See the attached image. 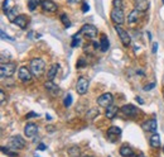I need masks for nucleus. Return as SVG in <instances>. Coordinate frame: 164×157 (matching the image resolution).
I'll return each instance as SVG.
<instances>
[{
	"mask_svg": "<svg viewBox=\"0 0 164 157\" xmlns=\"http://www.w3.org/2000/svg\"><path fill=\"white\" fill-rule=\"evenodd\" d=\"M29 69L33 74V76L35 77H40L44 74V69H46V63L42 58H33L29 63Z\"/></svg>",
	"mask_w": 164,
	"mask_h": 157,
	"instance_id": "1",
	"label": "nucleus"
},
{
	"mask_svg": "<svg viewBox=\"0 0 164 157\" xmlns=\"http://www.w3.org/2000/svg\"><path fill=\"white\" fill-rule=\"evenodd\" d=\"M15 71H17V65L14 62L2 63V67H0V74H2V77L3 78L13 76Z\"/></svg>",
	"mask_w": 164,
	"mask_h": 157,
	"instance_id": "2",
	"label": "nucleus"
},
{
	"mask_svg": "<svg viewBox=\"0 0 164 157\" xmlns=\"http://www.w3.org/2000/svg\"><path fill=\"white\" fill-rule=\"evenodd\" d=\"M88 85H90V81L87 80L86 77H84V76L78 77L77 84H76V90H77V93H78L80 95H85V94L87 93V90H88Z\"/></svg>",
	"mask_w": 164,
	"mask_h": 157,
	"instance_id": "3",
	"label": "nucleus"
},
{
	"mask_svg": "<svg viewBox=\"0 0 164 157\" xmlns=\"http://www.w3.org/2000/svg\"><path fill=\"white\" fill-rule=\"evenodd\" d=\"M110 18H111V20L115 23V25H120V24H122V23H124V20H125L124 11H122V9L114 8V10H111Z\"/></svg>",
	"mask_w": 164,
	"mask_h": 157,
	"instance_id": "4",
	"label": "nucleus"
},
{
	"mask_svg": "<svg viewBox=\"0 0 164 157\" xmlns=\"http://www.w3.org/2000/svg\"><path fill=\"white\" fill-rule=\"evenodd\" d=\"M32 76H33V74H32L31 69L25 67V66H22L19 69V71H18V78L22 83H29V81H32Z\"/></svg>",
	"mask_w": 164,
	"mask_h": 157,
	"instance_id": "5",
	"label": "nucleus"
},
{
	"mask_svg": "<svg viewBox=\"0 0 164 157\" xmlns=\"http://www.w3.org/2000/svg\"><path fill=\"white\" fill-rule=\"evenodd\" d=\"M113 101H114V96L110 93H105L97 98V104L102 108H107V107L113 105Z\"/></svg>",
	"mask_w": 164,
	"mask_h": 157,
	"instance_id": "6",
	"label": "nucleus"
},
{
	"mask_svg": "<svg viewBox=\"0 0 164 157\" xmlns=\"http://www.w3.org/2000/svg\"><path fill=\"white\" fill-rule=\"evenodd\" d=\"M115 31L117 32V34H119V37H120V41L122 42V45L126 46V47L130 46V43H131V38H130L128 31L122 29V28L120 27V25H115Z\"/></svg>",
	"mask_w": 164,
	"mask_h": 157,
	"instance_id": "7",
	"label": "nucleus"
},
{
	"mask_svg": "<svg viewBox=\"0 0 164 157\" xmlns=\"http://www.w3.org/2000/svg\"><path fill=\"white\" fill-rule=\"evenodd\" d=\"M9 145L11 148H14V150H23L25 147V141L20 137V136H13L10 137L9 139Z\"/></svg>",
	"mask_w": 164,
	"mask_h": 157,
	"instance_id": "8",
	"label": "nucleus"
},
{
	"mask_svg": "<svg viewBox=\"0 0 164 157\" xmlns=\"http://www.w3.org/2000/svg\"><path fill=\"white\" fill-rule=\"evenodd\" d=\"M80 33L84 34L87 38H93V37L97 36V28L95 27V25H92V24H85L84 27L81 28Z\"/></svg>",
	"mask_w": 164,
	"mask_h": 157,
	"instance_id": "9",
	"label": "nucleus"
},
{
	"mask_svg": "<svg viewBox=\"0 0 164 157\" xmlns=\"http://www.w3.org/2000/svg\"><path fill=\"white\" fill-rule=\"evenodd\" d=\"M44 87L47 89V91L49 93V95L53 96V98H56V96H58V95L61 94V89H59L56 84H54L52 80L47 81V83L44 84Z\"/></svg>",
	"mask_w": 164,
	"mask_h": 157,
	"instance_id": "10",
	"label": "nucleus"
},
{
	"mask_svg": "<svg viewBox=\"0 0 164 157\" xmlns=\"http://www.w3.org/2000/svg\"><path fill=\"white\" fill-rule=\"evenodd\" d=\"M38 133V125L34 123H28L24 127V134L28 138H33Z\"/></svg>",
	"mask_w": 164,
	"mask_h": 157,
	"instance_id": "11",
	"label": "nucleus"
},
{
	"mask_svg": "<svg viewBox=\"0 0 164 157\" xmlns=\"http://www.w3.org/2000/svg\"><path fill=\"white\" fill-rule=\"evenodd\" d=\"M40 6L44 11H49V13H53L58 9L57 4L52 2V0H42V3H40Z\"/></svg>",
	"mask_w": 164,
	"mask_h": 157,
	"instance_id": "12",
	"label": "nucleus"
},
{
	"mask_svg": "<svg viewBox=\"0 0 164 157\" xmlns=\"http://www.w3.org/2000/svg\"><path fill=\"white\" fill-rule=\"evenodd\" d=\"M141 128L145 130V132L155 133L157 132V121L155 119H149V121H146L141 124Z\"/></svg>",
	"mask_w": 164,
	"mask_h": 157,
	"instance_id": "13",
	"label": "nucleus"
},
{
	"mask_svg": "<svg viewBox=\"0 0 164 157\" xmlns=\"http://www.w3.org/2000/svg\"><path fill=\"white\" fill-rule=\"evenodd\" d=\"M121 112L124 113L125 115H128L129 118H133V117H135L136 114L139 113V110L136 109L134 105H131V104H126V105H124L121 108Z\"/></svg>",
	"mask_w": 164,
	"mask_h": 157,
	"instance_id": "14",
	"label": "nucleus"
},
{
	"mask_svg": "<svg viewBox=\"0 0 164 157\" xmlns=\"http://www.w3.org/2000/svg\"><path fill=\"white\" fill-rule=\"evenodd\" d=\"M121 134V129L119 127H110L107 129V138L110 139L111 142H115V139Z\"/></svg>",
	"mask_w": 164,
	"mask_h": 157,
	"instance_id": "15",
	"label": "nucleus"
},
{
	"mask_svg": "<svg viewBox=\"0 0 164 157\" xmlns=\"http://www.w3.org/2000/svg\"><path fill=\"white\" fill-rule=\"evenodd\" d=\"M14 24H17L19 28H22V29H24V28H27V25H28V23H29V18L27 17V15H23V14H20V15H18L17 18H15V20L13 22Z\"/></svg>",
	"mask_w": 164,
	"mask_h": 157,
	"instance_id": "16",
	"label": "nucleus"
},
{
	"mask_svg": "<svg viewBox=\"0 0 164 157\" xmlns=\"http://www.w3.org/2000/svg\"><path fill=\"white\" fill-rule=\"evenodd\" d=\"M119 152H120V155H121L122 157H133V156H134V150H133L130 146H128V145L121 146Z\"/></svg>",
	"mask_w": 164,
	"mask_h": 157,
	"instance_id": "17",
	"label": "nucleus"
},
{
	"mask_svg": "<svg viewBox=\"0 0 164 157\" xmlns=\"http://www.w3.org/2000/svg\"><path fill=\"white\" fill-rule=\"evenodd\" d=\"M117 112H119V108H117V107L110 105V107H107V108H106L105 115H106V118H109V119H114L115 115L117 114Z\"/></svg>",
	"mask_w": 164,
	"mask_h": 157,
	"instance_id": "18",
	"label": "nucleus"
},
{
	"mask_svg": "<svg viewBox=\"0 0 164 157\" xmlns=\"http://www.w3.org/2000/svg\"><path fill=\"white\" fill-rule=\"evenodd\" d=\"M135 5L139 11H146L149 8V0H136Z\"/></svg>",
	"mask_w": 164,
	"mask_h": 157,
	"instance_id": "19",
	"label": "nucleus"
},
{
	"mask_svg": "<svg viewBox=\"0 0 164 157\" xmlns=\"http://www.w3.org/2000/svg\"><path fill=\"white\" fill-rule=\"evenodd\" d=\"M58 70H59V66H58V65H56V63L52 65V66L49 67V70L47 71V77H48V80H53L54 76L57 75Z\"/></svg>",
	"mask_w": 164,
	"mask_h": 157,
	"instance_id": "20",
	"label": "nucleus"
},
{
	"mask_svg": "<svg viewBox=\"0 0 164 157\" xmlns=\"http://www.w3.org/2000/svg\"><path fill=\"white\" fill-rule=\"evenodd\" d=\"M149 142H150V146H152L153 148H158L160 146V136L158 133H153L152 137H150V139H149Z\"/></svg>",
	"mask_w": 164,
	"mask_h": 157,
	"instance_id": "21",
	"label": "nucleus"
},
{
	"mask_svg": "<svg viewBox=\"0 0 164 157\" xmlns=\"http://www.w3.org/2000/svg\"><path fill=\"white\" fill-rule=\"evenodd\" d=\"M67 152H68V156H70V157H81V150L77 146L68 147L67 148Z\"/></svg>",
	"mask_w": 164,
	"mask_h": 157,
	"instance_id": "22",
	"label": "nucleus"
},
{
	"mask_svg": "<svg viewBox=\"0 0 164 157\" xmlns=\"http://www.w3.org/2000/svg\"><path fill=\"white\" fill-rule=\"evenodd\" d=\"M109 47H110V42H109V39L105 34L101 36V41H100V48L102 52H106L109 49Z\"/></svg>",
	"mask_w": 164,
	"mask_h": 157,
	"instance_id": "23",
	"label": "nucleus"
},
{
	"mask_svg": "<svg viewBox=\"0 0 164 157\" xmlns=\"http://www.w3.org/2000/svg\"><path fill=\"white\" fill-rule=\"evenodd\" d=\"M138 19H139V10L135 8L134 10L130 11V14L128 15V22L129 23H134V22H138Z\"/></svg>",
	"mask_w": 164,
	"mask_h": 157,
	"instance_id": "24",
	"label": "nucleus"
},
{
	"mask_svg": "<svg viewBox=\"0 0 164 157\" xmlns=\"http://www.w3.org/2000/svg\"><path fill=\"white\" fill-rule=\"evenodd\" d=\"M6 17H8V19H9V20L14 22V20H15V18L18 17V9H17V6L11 8V9L6 13Z\"/></svg>",
	"mask_w": 164,
	"mask_h": 157,
	"instance_id": "25",
	"label": "nucleus"
},
{
	"mask_svg": "<svg viewBox=\"0 0 164 157\" xmlns=\"http://www.w3.org/2000/svg\"><path fill=\"white\" fill-rule=\"evenodd\" d=\"M14 3H13V0H4V3H3V9H4V13L6 14V13L11 9V8H14Z\"/></svg>",
	"mask_w": 164,
	"mask_h": 157,
	"instance_id": "26",
	"label": "nucleus"
},
{
	"mask_svg": "<svg viewBox=\"0 0 164 157\" xmlns=\"http://www.w3.org/2000/svg\"><path fill=\"white\" fill-rule=\"evenodd\" d=\"M42 3L40 0H28V9L31 10V11H34L37 8H38V5Z\"/></svg>",
	"mask_w": 164,
	"mask_h": 157,
	"instance_id": "27",
	"label": "nucleus"
},
{
	"mask_svg": "<svg viewBox=\"0 0 164 157\" xmlns=\"http://www.w3.org/2000/svg\"><path fill=\"white\" fill-rule=\"evenodd\" d=\"M96 115H99V110L97 109H91L88 113H87V118L88 119H93Z\"/></svg>",
	"mask_w": 164,
	"mask_h": 157,
	"instance_id": "28",
	"label": "nucleus"
},
{
	"mask_svg": "<svg viewBox=\"0 0 164 157\" xmlns=\"http://www.w3.org/2000/svg\"><path fill=\"white\" fill-rule=\"evenodd\" d=\"M113 5H114V8L122 9V8H124V2H122V0H114V2H113Z\"/></svg>",
	"mask_w": 164,
	"mask_h": 157,
	"instance_id": "29",
	"label": "nucleus"
},
{
	"mask_svg": "<svg viewBox=\"0 0 164 157\" xmlns=\"http://www.w3.org/2000/svg\"><path fill=\"white\" fill-rule=\"evenodd\" d=\"M71 104H72V95L71 94H67V96L64 98V107H71Z\"/></svg>",
	"mask_w": 164,
	"mask_h": 157,
	"instance_id": "30",
	"label": "nucleus"
},
{
	"mask_svg": "<svg viewBox=\"0 0 164 157\" xmlns=\"http://www.w3.org/2000/svg\"><path fill=\"white\" fill-rule=\"evenodd\" d=\"M61 20H62V23L66 25V27H70V25H71L70 20H68V17L66 14H61Z\"/></svg>",
	"mask_w": 164,
	"mask_h": 157,
	"instance_id": "31",
	"label": "nucleus"
},
{
	"mask_svg": "<svg viewBox=\"0 0 164 157\" xmlns=\"http://www.w3.org/2000/svg\"><path fill=\"white\" fill-rule=\"evenodd\" d=\"M81 33H78V34H76L75 37H73V42L71 43V46L72 47H76V46H78L80 45V38H78V36H80Z\"/></svg>",
	"mask_w": 164,
	"mask_h": 157,
	"instance_id": "32",
	"label": "nucleus"
},
{
	"mask_svg": "<svg viewBox=\"0 0 164 157\" xmlns=\"http://www.w3.org/2000/svg\"><path fill=\"white\" fill-rule=\"evenodd\" d=\"M2 151H3V153L8 155V156H10V157H15V156H17V153H11V151L8 150V148H5V147H2Z\"/></svg>",
	"mask_w": 164,
	"mask_h": 157,
	"instance_id": "33",
	"label": "nucleus"
},
{
	"mask_svg": "<svg viewBox=\"0 0 164 157\" xmlns=\"http://www.w3.org/2000/svg\"><path fill=\"white\" fill-rule=\"evenodd\" d=\"M86 63H87V62H86L84 58H80V60H78V62H77V65H76V67H77V69L84 67V66H86Z\"/></svg>",
	"mask_w": 164,
	"mask_h": 157,
	"instance_id": "34",
	"label": "nucleus"
},
{
	"mask_svg": "<svg viewBox=\"0 0 164 157\" xmlns=\"http://www.w3.org/2000/svg\"><path fill=\"white\" fill-rule=\"evenodd\" d=\"M5 103V91L4 90H0V104H3Z\"/></svg>",
	"mask_w": 164,
	"mask_h": 157,
	"instance_id": "35",
	"label": "nucleus"
},
{
	"mask_svg": "<svg viewBox=\"0 0 164 157\" xmlns=\"http://www.w3.org/2000/svg\"><path fill=\"white\" fill-rule=\"evenodd\" d=\"M0 33H2V38L3 39H8V41H14V38H13V37H9V36H6L5 33H4V31H2V32H0Z\"/></svg>",
	"mask_w": 164,
	"mask_h": 157,
	"instance_id": "36",
	"label": "nucleus"
},
{
	"mask_svg": "<svg viewBox=\"0 0 164 157\" xmlns=\"http://www.w3.org/2000/svg\"><path fill=\"white\" fill-rule=\"evenodd\" d=\"M154 86H155V84H154V83H150L149 85L144 86V90H145V91H148V90H152V89H153Z\"/></svg>",
	"mask_w": 164,
	"mask_h": 157,
	"instance_id": "37",
	"label": "nucleus"
},
{
	"mask_svg": "<svg viewBox=\"0 0 164 157\" xmlns=\"http://www.w3.org/2000/svg\"><path fill=\"white\" fill-rule=\"evenodd\" d=\"M47 132L48 133H53L54 132V130H56V127H53V125H47Z\"/></svg>",
	"mask_w": 164,
	"mask_h": 157,
	"instance_id": "38",
	"label": "nucleus"
},
{
	"mask_svg": "<svg viewBox=\"0 0 164 157\" xmlns=\"http://www.w3.org/2000/svg\"><path fill=\"white\" fill-rule=\"evenodd\" d=\"M88 9H90V6L87 5V3H84V4H82V11H84V13H87Z\"/></svg>",
	"mask_w": 164,
	"mask_h": 157,
	"instance_id": "39",
	"label": "nucleus"
},
{
	"mask_svg": "<svg viewBox=\"0 0 164 157\" xmlns=\"http://www.w3.org/2000/svg\"><path fill=\"white\" fill-rule=\"evenodd\" d=\"M33 117H39V114L38 113H29V114H27V119H29V118H33Z\"/></svg>",
	"mask_w": 164,
	"mask_h": 157,
	"instance_id": "40",
	"label": "nucleus"
},
{
	"mask_svg": "<svg viewBox=\"0 0 164 157\" xmlns=\"http://www.w3.org/2000/svg\"><path fill=\"white\" fill-rule=\"evenodd\" d=\"M47 147H46V145H43V143H40V145L38 146V150H40V151H44Z\"/></svg>",
	"mask_w": 164,
	"mask_h": 157,
	"instance_id": "41",
	"label": "nucleus"
},
{
	"mask_svg": "<svg viewBox=\"0 0 164 157\" xmlns=\"http://www.w3.org/2000/svg\"><path fill=\"white\" fill-rule=\"evenodd\" d=\"M158 51V43H153V53H157Z\"/></svg>",
	"mask_w": 164,
	"mask_h": 157,
	"instance_id": "42",
	"label": "nucleus"
},
{
	"mask_svg": "<svg viewBox=\"0 0 164 157\" xmlns=\"http://www.w3.org/2000/svg\"><path fill=\"white\" fill-rule=\"evenodd\" d=\"M67 2L70 3V4H75V3H81L82 0H67Z\"/></svg>",
	"mask_w": 164,
	"mask_h": 157,
	"instance_id": "43",
	"label": "nucleus"
},
{
	"mask_svg": "<svg viewBox=\"0 0 164 157\" xmlns=\"http://www.w3.org/2000/svg\"><path fill=\"white\" fill-rule=\"evenodd\" d=\"M136 101H138L139 104H141V105H143V104H144V101H143V99H141L140 96H136Z\"/></svg>",
	"mask_w": 164,
	"mask_h": 157,
	"instance_id": "44",
	"label": "nucleus"
},
{
	"mask_svg": "<svg viewBox=\"0 0 164 157\" xmlns=\"http://www.w3.org/2000/svg\"><path fill=\"white\" fill-rule=\"evenodd\" d=\"M93 46H95V48H97V47H100V46H99V43H96V42H93Z\"/></svg>",
	"mask_w": 164,
	"mask_h": 157,
	"instance_id": "45",
	"label": "nucleus"
},
{
	"mask_svg": "<svg viewBox=\"0 0 164 157\" xmlns=\"http://www.w3.org/2000/svg\"><path fill=\"white\" fill-rule=\"evenodd\" d=\"M136 157H145V156H144V155H138Z\"/></svg>",
	"mask_w": 164,
	"mask_h": 157,
	"instance_id": "46",
	"label": "nucleus"
},
{
	"mask_svg": "<svg viewBox=\"0 0 164 157\" xmlns=\"http://www.w3.org/2000/svg\"><path fill=\"white\" fill-rule=\"evenodd\" d=\"M84 157H91V156H84Z\"/></svg>",
	"mask_w": 164,
	"mask_h": 157,
	"instance_id": "47",
	"label": "nucleus"
},
{
	"mask_svg": "<svg viewBox=\"0 0 164 157\" xmlns=\"http://www.w3.org/2000/svg\"><path fill=\"white\" fill-rule=\"evenodd\" d=\"M163 4H164V0H163Z\"/></svg>",
	"mask_w": 164,
	"mask_h": 157,
	"instance_id": "48",
	"label": "nucleus"
},
{
	"mask_svg": "<svg viewBox=\"0 0 164 157\" xmlns=\"http://www.w3.org/2000/svg\"><path fill=\"white\" fill-rule=\"evenodd\" d=\"M163 96H164V93H163Z\"/></svg>",
	"mask_w": 164,
	"mask_h": 157,
	"instance_id": "49",
	"label": "nucleus"
}]
</instances>
